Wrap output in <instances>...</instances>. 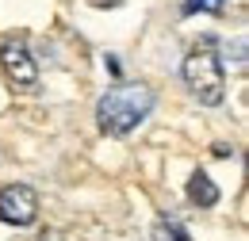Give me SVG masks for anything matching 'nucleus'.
<instances>
[{"instance_id": "f03ea898", "label": "nucleus", "mask_w": 249, "mask_h": 241, "mask_svg": "<svg viewBox=\"0 0 249 241\" xmlns=\"http://www.w3.org/2000/svg\"><path fill=\"white\" fill-rule=\"evenodd\" d=\"M180 73H184V81H188V88H192V96H196L203 107H215V103H222V96H226V73H222V61H218V54L211 50V42L196 46V50L184 58Z\"/></svg>"}, {"instance_id": "423d86ee", "label": "nucleus", "mask_w": 249, "mask_h": 241, "mask_svg": "<svg viewBox=\"0 0 249 241\" xmlns=\"http://www.w3.org/2000/svg\"><path fill=\"white\" fill-rule=\"evenodd\" d=\"M154 241H192L188 238V230L180 222H173V218H157L154 222Z\"/></svg>"}, {"instance_id": "20e7f679", "label": "nucleus", "mask_w": 249, "mask_h": 241, "mask_svg": "<svg viewBox=\"0 0 249 241\" xmlns=\"http://www.w3.org/2000/svg\"><path fill=\"white\" fill-rule=\"evenodd\" d=\"M0 65H4L8 81L19 85V88H31L35 81H38V65H35V58H31V50H27L23 38H4V46H0Z\"/></svg>"}, {"instance_id": "f257e3e1", "label": "nucleus", "mask_w": 249, "mask_h": 241, "mask_svg": "<svg viewBox=\"0 0 249 241\" xmlns=\"http://www.w3.org/2000/svg\"><path fill=\"white\" fill-rule=\"evenodd\" d=\"M154 103H157V96L146 85H111L100 96V103H96V122H100L104 134L126 138L138 122L154 111Z\"/></svg>"}, {"instance_id": "0eeeda50", "label": "nucleus", "mask_w": 249, "mask_h": 241, "mask_svg": "<svg viewBox=\"0 0 249 241\" xmlns=\"http://www.w3.org/2000/svg\"><path fill=\"white\" fill-rule=\"evenodd\" d=\"M222 8H226V0H184V4H180L184 16H196V12H222Z\"/></svg>"}, {"instance_id": "7ed1b4c3", "label": "nucleus", "mask_w": 249, "mask_h": 241, "mask_svg": "<svg viewBox=\"0 0 249 241\" xmlns=\"http://www.w3.org/2000/svg\"><path fill=\"white\" fill-rule=\"evenodd\" d=\"M38 218V195L27 184H8L0 188V222L8 226H31Z\"/></svg>"}, {"instance_id": "39448f33", "label": "nucleus", "mask_w": 249, "mask_h": 241, "mask_svg": "<svg viewBox=\"0 0 249 241\" xmlns=\"http://www.w3.org/2000/svg\"><path fill=\"white\" fill-rule=\"evenodd\" d=\"M188 199H192L196 207H215L218 203L215 180H211L207 172H192V180H188Z\"/></svg>"}]
</instances>
